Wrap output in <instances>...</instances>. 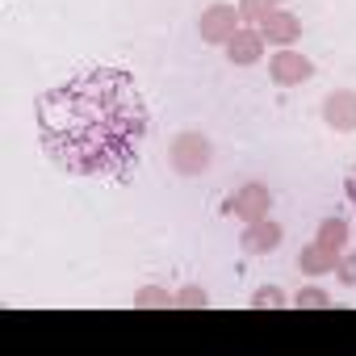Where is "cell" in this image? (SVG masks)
<instances>
[{
	"mask_svg": "<svg viewBox=\"0 0 356 356\" xmlns=\"http://www.w3.org/2000/svg\"><path fill=\"white\" fill-rule=\"evenodd\" d=\"M38 143L72 176H122L147 138V105L130 72L84 67L38 97Z\"/></svg>",
	"mask_w": 356,
	"mask_h": 356,
	"instance_id": "6da1fadb",
	"label": "cell"
},
{
	"mask_svg": "<svg viewBox=\"0 0 356 356\" xmlns=\"http://www.w3.org/2000/svg\"><path fill=\"white\" fill-rule=\"evenodd\" d=\"M239 9H231V5H210L206 13H202V22H197V34H202V42H210V47H227L235 34H239Z\"/></svg>",
	"mask_w": 356,
	"mask_h": 356,
	"instance_id": "7a4b0ae2",
	"label": "cell"
},
{
	"mask_svg": "<svg viewBox=\"0 0 356 356\" xmlns=\"http://www.w3.org/2000/svg\"><path fill=\"white\" fill-rule=\"evenodd\" d=\"M268 76H273L277 88H293V84H302V80L314 76V63H310L306 55H298L293 47H281V51L268 59Z\"/></svg>",
	"mask_w": 356,
	"mask_h": 356,
	"instance_id": "3957f363",
	"label": "cell"
},
{
	"mask_svg": "<svg viewBox=\"0 0 356 356\" xmlns=\"http://www.w3.org/2000/svg\"><path fill=\"white\" fill-rule=\"evenodd\" d=\"M172 168L185 172V176H197L210 168V143L202 134H181L172 143Z\"/></svg>",
	"mask_w": 356,
	"mask_h": 356,
	"instance_id": "277c9868",
	"label": "cell"
},
{
	"mask_svg": "<svg viewBox=\"0 0 356 356\" xmlns=\"http://www.w3.org/2000/svg\"><path fill=\"white\" fill-rule=\"evenodd\" d=\"M227 214H235V218H243V222L264 218V214H268V189H264V185H243V189L227 202Z\"/></svg>",
	"mask_w": 356,
	"mask_h": 356,
	"instance_id": "5b68a950",
	"label": "cell"
},
{
	"mask_svg": "<svg viewBox=\"0 0 356 356\" xmlns=\"http://www.w3.org/2000/svg\"><path fill=\"white\" fill-rule=\"evenodd\" d=\"M260 34H264V42H273V47H293L298 34H302V22H298L293 13H285V9H273V13L260 22Z\"/></svg>",
	"mask_w": 356,
	"mask_h": 356,
	"instance_id": "8992f818",
	"label": "cell"
},
{
	"mask_svg": "<svg viewBox=\"0 0 356 356\" xmlns=\"http://www.w3.org/2000/svg\"><path fill=\"white\" fill-rule=\"evenodd\" d=\"M323 118H327V126L331 130H356V92H348V88H339V92H331L327 101H323Z\"/></svg>",
	"mask_w": 356,
	"mask_h": 356,
	"instance_id": "52a82bcc",
	"label": "cell"
},
{
	"mask_svg": "<svg viewBox=\"0 0 356 356\" xmlns=\"http://www.w3.org/2000/svg\"><path fill=\"white\" fill-rule=\"evenodd\" d=\"M260 55H264V34H260V30H239V34L227 42V59L239 63V67L260 63Z\"/></svg>",
	"mask_w": 356,
	"mask_h": 356,
	"instance_id": "ba28073f",
	"label": "cell"
},
{
	"mask_svg": "<svg viewBox=\"0 0 356 356\" xmlns=\"http://www.w3.org/2000/svg\"><path fill=\"white\" fill-rule=\"evenodd\" d=\"M281 243V227L264 214L256 222H248V235H243V252H273Z\"/></svg>",
	"mask_w": 356,
	"mask_h": 356,
	"instance_id": "9c48e42d",
	"label": "cell"
},
{
	"mask_svg": "<svg viewBox=\"0 0 356 356\" xmlns=\"http://www.w3.org/2000/svg\"><path fill=\"white\" fill-rule=\"evenodd\" d=\"M323 252H331V256H339L343 252V243H348V222H339V218H327L323 227H318V239H314Z\"/></svg>",
	"mask_w": 356,
	"mask_h": 356,
	"instance_id": "30bf717a",
	"label": "cell"
},
{
	"mask_svg": "<svg viewBox=\"0 0 356 356\" xmlns=\"http://www.w3.org/2000/svg\"><path fill=\"white\" fill-rule=\"evenodd\" d=\"M335 260H339V256H331V252H323L318 243H310V248L298 256V268H302V273H310V277H323V273H331V268H335Z\"/></svg>",
	"mask_w": 356,
	"mask_h": 356,
	"instance_id": "8fae6325",
	"label": "cell"
},
{
	"mask_svg": "<svg viewBox=\"0 0 356 356\" xmlns=\"http://www.w3.org/2000/svg\"><path fill=\"white\" fill-rule=\"evenodd\" d=\"M273 9H281L277 0H239V17L243 22H264Z\"/></svg>",
	"mask_w": 356,
	"mask_h": 356,
	"instance_id": "7c38bea8",
	"label": "cell"
},
{
	"mask_svg": "<svg viewBox=\"0 0 356 356\" xmlns=\"http://www.w3.org/2000/svg\"><path fill=\"white\" fill-rule=\"evenodd\" d=\"M293 306H306V310H327V306H331V298H327L323 289H314V285H310V289H298Z\"/></svg>",
	"mask_w": 356,
	"mask_h": 356,
	"instance_id": "4fadbf2b",
	"label": "cell"
},
{
	"mask_svg": "<svg viewBox=\"0 0 356 356\" xmlns=\"http://www.w3.org/2000/svg\"><path fill=\"white\" fill-rule=\"evenodd\" d=\"M335 277H339V285H356V252H339V260H335Z\"/></svg>",
	"mask_w": 356,
	"mask_h": 356,
	"instance_id": "5bb4252c",
	"label": "cell"
},
{
	"mask_svg": "<svg viewBox=\"0 0 356 356\" xmlns=\"http://www.w3.org/2000/svg\"><path fill=\"white\" fill-rule=\"evenodd\" d=\"M168 302H176V298H168V289H143V293H134V306H168Z\"/></svg>",
	"mask_w": 356,
	"mask_h": 356,
	"instance_id": "9a60e30c",
	"label": "cell"
},
{
	"mask_svg": "<svg viewBox=\"0 0 356 356\" xmlns=\"http://www.w3.org/2000/svg\"><path fill=\"white\" fill-rule=\"evenodd\" d=\"M210 298H206V289H197V285H189L185 293H176V302L172 306H206Z\"/></svg>",
	"mask_w": 356,
	"mask_h": 356,
	"instance_id": "2e32d148",
	"label": "cell"
},
{
	"mask_svg": "<svg viewBox=\"0 0 356 356\" xmlns=\"http://www.w3.org/2000/svg\"><path fill=\"white\" fill-rule=\"evenodd\" d=\"M252 306H285V298H281V293L268 285L264 293H256V298H252Z\"/></svg>",
	"mask_w": 356,
	"mask_h": 356,
	"instance_id": "e0dca14e",
	"label": "cell"
},
{
	"mask_svg": "<svg viewBox=\"0 0 356 356\" xmlns=\"http://www.w3.org/2000/svg\"><path fill=\"white\" fill-rule=\"evenodd\" d=\"M343 189H348V202H352V206H356V176H352V181H348V185H343Z\"/></svg>",
	"mask_w": 356,
	"mask_h": 356,
	"instance_id": "ac0fdd59",
	"label": "cell"
}]
</instances>
